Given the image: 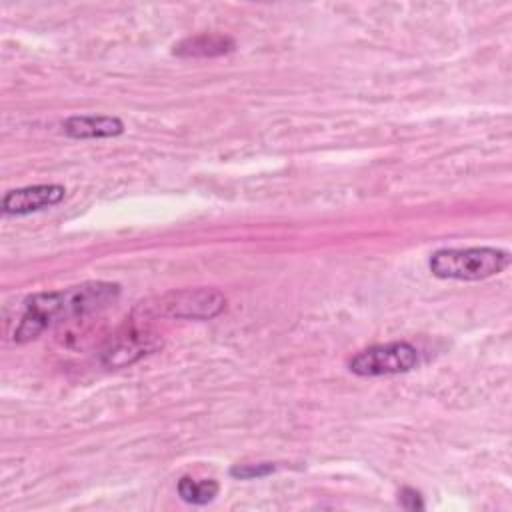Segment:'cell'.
<instances>
[{
  "label": "cell",
  "mask_w": 512,
  "mask_h": 512,
  "mask_svg": "<svg viewBox=\"0 0 512 512\" xmlns=\"http://www.w3.org/2000/svg\"><path fill=\"white\" fill-rule=\"evenodd\" d=\"M62 130L68 138H74V140L114 138L124 132V122L118 116L82 114V116L66 118L62 122Z\"/></svg>",
  "instance_id": "cell-6"
},
{
  "label": "cell",
  "mask_w": 512,
  "mask_h": 512,
  "mask_svg": "<svg viewBox=\"0 0 512 512\" xmlns=\"http://www.w3.org/2000/svg\"><path fill=\"white\" fill-rule=\"evenodd\" d=\"M510 264V254L494 246L440 248L432 252L428 268L442 280H484L500 274Z\"/></svg>",
  "instance_id": "cell-2"
},
{
  "label": "cell",
  "mask_w": 512,
  "mask_h": 512,
  "mask_svg": "<svg viewBox=\"0 0 512 512\" xmlns=\"http://www.w3.org/2000/svg\"><path fill=\"white\" fill-rule=\"evenodd\" d=\"M234 48L236 44L230 36L204 32V34H196L180 40L178 44H174L172 52L182 58H214V56L228 54Z\"/></svg>",
  "instance_id": "cell-7"
},
{
  "label": "cell",
  "mask_w": 512,
  "mask_h": 512,
  "mask_svg": "<svg viewBox=\"0 0 512 512\" xmlns=\"http://www.w3.org/2000/svg\"><path fill=\"white\" fill-rule=\"evenodd\" d=\"M164 306L170 316L212 318L224 310L226 298L216 290H186V292L170 294Z\"/></svg>",
  "instance_id": "cell-5"
},
{
  "label": "cell",
  "mask_w": 512,
  "mask_h": 512,
  "mask_svg": "<svg viewBox=\"0 0 512 512\" xmlns=\"http://www.w3.org/2000/svg\"><path fill=\"white\" fill-rule=\"evenodd\" d=\"M276 470L274 464L270 462H260V464H236L230 468V476L238 480H250V478H262L268 476Z\"/></svg>",
  "instance_id": "cell-9"
},
{
  "label": "cell",
  "mask_w": 512,
  "mask_h": 512,
  "mask_svg": "<svg viewBox=\"0 0 512 512\" xmlns=\"http://www.w3.org/2000/svg\"><path fill=\"white\" fill-rule=\"evenodd\" d=\"M66 196V188L60 184H34L16 188L4 194L2 212L6 216H24L50 206H56Z\"/></svg>",
  "instance_id": "cell-4"
},
{
  "label": "cell",
  "mask_w": 512,
  "mask_h": 512,
  "mask_svg": "<svg viewBox=\"0 0 512 512\" xmlns=\"http://www.w3.org/2000/svg\"><path fill=\"white\" fill-rule=\"evenodd\" d=\"M418 364V350L408 342H386L364 348L350 362L348 368L356 376H392L410 372Z\"/></svg>",
  "instance_id": "cell-3"
},
{
  "label": "cell",
  "mask_w": 512,
  "mask_h": 512,
  "mask_svg": "<svg viewBox=\"0 0 512 512\" xmlns=\"http://www.w3.org/2000/svg\"><path fill=\"white\" fill-rule=\"evenodd\" d=\"M220 486L216 480H194L190 476H182L178 480V494L188 504H208L216 498Z\"/></svg>",
  "instance_id": "cell-8"
},
{
  "label": "cell",
  "mask_w": 512,
  "mask_h": 512,
  "mask_svg": "<svg viewBox=\"0 0 512 512\" xmlns=\"http://www.w3.org/2000/svg\"><path fill=\"white\" fill-rule=\"evenodd\" d=\"M398 502H400V506L406 508V510H422V508H424V500H422L420 492L414 490V488H408V486L400 490Z\"/></svg>",
  "instance_id": "cell-10"
},
{
  "label": "cell",
  "mask_w": 512,
  "mask_h": 512,
  "mask_svg": "<svg viewBox=\"0 0 512 512\" xmlns=\"http://www.w3.org/2000/svg\"><path fill=\"white\" fill-rule=\"evenodd\" d=\"M118 296L120 284L116 282H86L64 290L32 294L24 300V312L14 330V342H30L38 338L50 324L102 310L116 302Z\"/></svg>",
  "instance_id": "cell-1"
}]
</instances>
